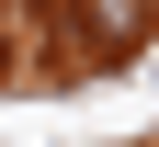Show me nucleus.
<instances>
[{
  "mask_svg": "<svg viewBox=\"0 0 159 147\" xmlns=\"http://www.w3.org/2000/svg\"><path fill=\"white\" fill-rule=\"evenodd\" d=\"M0 57H11V45H0Z\"/></svg>",
  "mask_w": 159,
  "mask_h": 147,
  "instance_id": "f257e3e1",
  "label": "nucleus"
}]
</instances>
